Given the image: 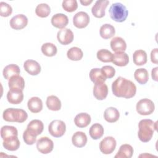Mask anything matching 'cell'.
I'll list each match as a JSON object with an SVG mask.
<instances>
[{
    "mask_svg": "<svg viewBox=\"0 0 158 158\" xmlns=\"http://www.w3.org/2000/svg\"><path fill=\"white\" fill-rule=\"evenodd\" d=\"M112 91L117 97L129 99L135 95L136 87L131 80L119 77L112 83Z\"/></svg>",
    "mask_w": 158,
    "mask_h": 158,
    "instance_id": "1",
    "label": "cell"
},
{
    "mask_svg": "<svg viewBox=\"0 0 158 158\" xmlns=\"http://www.w3.org/2000/svg\"><path fill=\"white\" fill-rule=\"evenodd\" d=\"M138 128V138L141 141L147 143L151 139L154 130H157V122H154L151 119H143L139 122Z\"/></svg>",
    "mask_w": 158,
    "mask_h": 158,
    "instance_id": "2",
    "label": "cell"
},
{
    "mask_svg": "<svg viewBox=\"0 0 158 158\" xmlns=\"http://www.w3.org/2000/svg\"><path fill=\"white\" fill-rule=\"evenodd\" d=\"M2 117L6 122L23 123L28 118V114L23 109L7 108L4 110Z\"/></svg>",
    "mask_w": 158,
    "mask_h": 158,
    "instance_id": "3",
    "label": "cell"
},
{
    "mask_svg": "<svg viewBox=\"0 0 158 158\" xmlns=\"http://www.w3.org/2000/svg\"><path fill=\"white\" fill-rule=\"evenodd\" d=\"M110 18L117 22H123L127 18L128 11L123 4L120 2L113 3L109 10Z\"/></svg>",
    "mask_w": 158,
    "mask_h": 158,
    "instance_id": "4",
    "label": "cell"
},
{
    "mask_svg": "<svg viewBox=\"0 0 158 158\" xmlns=\"http://www.w3.org/2000/svg\"><path fill=\"white\" fill-rule=\"evenodd\" d=\"M136 109L139 114L142 115H148L154 112L155 106L151 99L144 98L137 102Z\"/></svg>",
    "mask_w": 158,
    "mask_h": 158,
    "instance_id": "5",
    "label": "cell"
},
{
    "mask_svg": "<svg viewBox=\"0 0 158 158\" xmlns=\"http://www.w3.org/2000/svg\"><path fill=\"white\" fill-rule=\"evenodd\" d=\"M48 131L51 135L55 138L61 137L66 131L65 123L60 120H52L49 125Z\"/></svg>",
    "mask_w": 158,
    "mask_h": 158,
    "instance_id": "6",
    "label": "cell"
},
{
    "mask_svg": "<svg viewBox=\"0 0 158 158\" xmlns=\"http://www.w3.org/2000/svg\"><path fill=\"white\" fill-rule=\"evenodd\" d=\"M53 148V141L48 137H41L36 142V148L38 151L42 154H46L51 152Z\"/></svg>",
    "mask_w": 158,
    "mask_h": 158,
    "instance_id": "7",
    "label": "cell"
},
{
    "mask_svg": "<svg viewBox=\"0 0 158 158\" xmlns=\"http://www.w3.org/2000/svg\"><path fill=\"white\" fill-rule=\"evenodd\" d=\"M116 144V141L113 137L107 136L100 142L99 149L104 154H110L115 150Z\"/></svg>",
    "mask_w": 158,
    "mask_h": 158,
    "instance_id": "8",
    "label": "cell"
},
{
    "mask_svg": "<svg viewBox=\"0 0 158 158\" xmlns=\"http://www.w3.org/2000/svg\"><path fill=\"white\" fill-rule=\"evenodd\" d=\"M89 22V15L83 11L77 12L73 17V23L78 28H84Z\"/></svg>",
    "mask_w": 158,
    "mask_h": 158,
    "instance_id": "9",
    "label": "cell"
},
{
    "mask_svg": "<svg viewBox=\"0 0 158 158\" xmlns=\"http://www.w3.org/2000/svg\"><path fill=\"white\" fill-rule=\"evenodd\" d=\"M108 94L107 85L103 81L94 83L93 88V95L98 100H103L106 98Z\"/></svg>",
    "mask_w": 158,
    "mask_h": 158,
    "instance_id": "10",
    "label": "cell"
},
{
    "mask_svg": "<svg viewBox=\"0 0 158 158\" xmlns=\"http://www.w3.org/2000/svg\"><path fill=\"white\" fill-rule=\"evenodd\" d=\"M57 38L61 44L67 45L73 41L74 35L71 30L64 28L57 32Z\"/></svg>",
    "mask_w": 158,
    "mask_h": 158,
    "instance_id": "11",
    "label": "cell"
},
{
    "mask_svg": "<svg viewBox=\"0 0 158 158\" xmlns=\"http://www.w3.org/2000/svg\"><path fill=\"white\" fill-rule=\"evenodd\" d=\"M28 23V19L23 14H18L14 16L10 20V27L19 30L24 28Z\"/></svg>",
    "mask_w": 158,
    "mask_h": 158,
    "instance_id": "12",
    "label": "cell"
},
{
    "mask_svg": "<svg viewBox=\"0 0 158 158\" xmlns=\"http://www.w3.org/2000/svg\"><path fill=\"white\" fill-rule=\"evenodd\" d=\"M109 4V1H97L91 9L93 15L96 18H102L105 15V10Z\"/></svg>",
    "mask_w": 158,
    "mask_h": 158,
    "instance_id": "13",
    "label": "cell"
},
{
    "mask_svg": "<svg viewBox=\"0 0 158 158\" xmlns=\"http://www.w3.org/2000/svg\"><path fill=\"white\" fill-rule=\"evenodd\" d=\"M7 99L10 104H20L23 99V94L22 90L15 88L10 89L7 93Z\"/></svg>",
    "mask_w": 158,
    "mask_h": 158,
    "instance_id": "14",
    "label": "cell"
},
{
    "mask_svg": "<svg viewBox=\"0 0 158 158\" xmlns=\"http://www.w3.org/2000/svg\"><path fill=\"white\" fill-rule=\"evenodd\" d=\"M69 23L67 16L64 14L59 13L54 15L51 18V23L56 28L63 29Z\"/></svg>",
    "mask_w": 158,
    "mask_h": 158,
    "instance_id": "15",
    "label": "cell"
},
{
    "mask_svg": "<svg viewBox=\"0 0 158 158\" xmlns=\"http://www.w3.org/2000/svg\"><path fill=\"white\" fill-rule=\"evenodd\" d=\"M25 70L31 75H37L41 72V66L34 60H27L23 64Z\"/></svg>",
    "mask_w": 158,
    "mask_h": 158,
    "instance_id": "16",
    "label": "cell"
},
{
    "mask_svg": "<svg viewBox=\"0 0 158 158\" xmlns=\"http://www.w3.org/2000/svg\"><path fill=\"white\" fill-rule=\"evenodd\" d=\"M20 141L17 136H11L3 139V147L8 151H14L17 150L20 147Z\"/></svg>",
    "mask_w": 158,
    "mask_h": 158,
    "instance_id": "17",
    "label": "cell"
},
{
    "mask_svg": "<svg viewBox=\"0 0 158 158\" xmlns=\"http://www.w3.org/2000/svg\"><path fill=\"white\" fill-rule=\"evenodd\" d=\"M110 48L115 52H124L127 48V44L122 38L116 36L110 41Z\"/></svg>",
    "mask_w": 158,
    "mask_h": 158,
    "instance_id": "18",
    "label": "cell"
},
{
    "mask_svg": "<svg viewBox=\"0 0 158 158\" xmlns=\"http://www.w3.org/2000/svg\"><path fill=\"white\" fill-rule=\"evenodd\" d=\"M112 63L117 66H126L129 62V57L128 54L124 52H115L113 54Z\"/></svg>",
    "mask_w": 158,
    "mask_h": 158,
    "instance_id": "19",
    "label": "cell"
},
{
    "mask_svg": "<svg viewBox=\"0 0 158 158\" xmlns=\"http://www.w3.org/2000/svg\"><path fill=\"white\" fill-rule=\"evenodd\" d=\"M27 106L32 113H38L43 109V102L38 97H32L28 100Z\"/></svg>",
    "mask_w": 158,
    "mask_h": 158,
    "instance_id": "20",
    "label": "cell"
},
{
    "mask_svg": "<svg viewBox=\"0 0 158 158\" xmlns=\"http://www.w3.org/2000/svg\"><path fill=\"white\" fill-rule=\"evenodd\" d=\"M91 117L87 113H80L74 118V123L79 128H85L91 122Z\"/></svg>",
    "mask_w": 158,
    "mask_h": 158,
    "instance_id": "21",
    "label": "cell"
},
{
    "mask_svg": "<svg viewBox=\"0 0 158 158\" xmlns=\"http://www.w3.org/2000/svg\"><path fill=\"white\" fill-rule=\"evenodd\" d=\"M104 119L109 123H114L117 122L120 117L118 110L113 107L107 108L104 112Z\"/></svg>",
    "mask_w": 158,
    "mask_h": 158,
    "instance_id": "22",
    "label": "cell"
},
{
    "mask_svg": "<svg viewBox=\"0 0 158 158\" xmlns=\"http://www.w3.org/2000/svg\"><path fill=\"white\" fill-rule=\"evenodd\" d=\"M27 129L37 136L43 132L44 129V125L41 120L35 119L31 120L28 124Z\"/></svg>",
    "mask_w": 158,
    "mask_h": 158,
    "instance_id": "23",
    "label": "cell"
},
{
    "mask_svg": "<svg viewBox=\"0 0 158 158\" xmlns=\"http://www.w3.org/2000/svg\"><path fill=\"white\" fill-rule=\"evenodd\" d=\"M72 142L75 147H84L87 143V136L84 132L77 131L72 136Z\"/></svg>",
    "mask_w": 158,
    "mask_h": 158,
    "instance_id": "24",
    "label": "cell"
},
{
    "mask_svg": "<svg viewBox=\"0 0 158 158\" xmlns=\"http://www.w3.org/2000/svg\"><path fill=\"white\" fill-rule=\"evenodd\" d=\"M133 154V147L128 144H124L120 146L119 150L115 158H131Z\"/></svg>",
    "mask_w": 158,
    "mask_h": 158,
    "instance_id": "25",
    "label": "cell"
},
{
    "mask_svg": "<svg viewBox=\"0 0 158 158\" xmlns=\"http://www.w3.org/2000/svg\"><path fill=\"white\" fill-rule=\"evenodd\" d=\"M20 70L19 67L15 64H9L4 68L2 74L4 77L9 80L12 77L15 75H19Z\"/></svg>",
    "mask_w": 158,
    "mask_h": 158,
    "instance_id": "26",
    "label": "cell"
},
{
    "mask_svg": "<svg viewBox=\"0 0 158 158\" xmlns=\"http://www.w3.org/2000/svg\"><path fill=\"white\" fill-rule=\"evenodd\" d=\"M8 85L10 89H20L23 91L25 88V81L21 76L15 75L9 80Z\"/></svg>",
    "mask_w": 158,
    "mask_h": 158,
    "instance_id": "27",
    "label": "cell"
},
{
    "mask_svg": "<svg viewBox=\"0 0 158 158\" xmlns=\"http://www.w3.org/2000/svg\"><path fill=\"white\" fill-rule=\"evenodd\" d=\"M115 33V28L114 27V26H112L110 24H108V23L104 24L100 28L99 34L105 40L112 38V36H114Z\"/></svg>",
    "mask_w": 158,
    "mask_h": 158,
    "instance_id": "28",
    "label": "cell"
},
{
    "mask_svg": "<svg viewBox=\"0 0 158 158\" xmlns=\"http://www.w3.org/2000/svg\"><path fill=\"white\" fill-rule=\"evenodd\" d=\"M135 79L141 85L146 84L149 80L148 72L144 68L138 69L134 73Z\"/></svg>",
    "mask_w": 158,
    "mask_h": 158,
    "instance_id": "29",
    "label": "cell"
},
{
    "mask_svg": "<svg viewBox=\"0 0 158 158\" xmlns=\"http://www.w3.org/2000/svg\"><path fill=\"white\" fill-rule=\"evenodd\" d=\"M133 60L136 65H143L147 62V54L144 50L139 49L133 54Z\"/></svg>",
    "mask_w": 158,
    "mask_h": 158,
    "instance_id": "30",
    "label": "cell"
},
{
    "mask_svg": "<svg viewBox=\"0 0 158 158\" xmlns=\"http://www.w3.org/2000/svg\"><path fill=\"white\" fill-rule=\"evenodd\" d=\"M46 106L48 108L52 111L59 110L61 108V102L56 96L51 95L46 99Z\"/></svg>",
    "mask_w": 158,
    "mask_h": 158,
    "instance_id": "31",
    "label": "cell"
},
{
    "mask_svg": "<svg viewBox=\"0 0 158 158\" xmlns=\"http://www.w3.org/2000/svg\"><path fill=\"white\" fill-rule=\"evenodd\" d=\"M104 131L103 127L101 124L96 123L90 127L89 133L92 139H98L102 136Z\"/></svg>",
    "mask_w": 158,
    "mask_h": 158,
    "instance_id": "32",
    "label": "cell"
},
{
    "mask_svg": "<svg viewBox=\"0 0 158 158\" xmlns=\"http://www.w3.org/2000/svg\"><path fill=\"white\" fill-rule=\"evenodd\" d=\"M14 136H18V131L15 127L5 125L1 128V136L2 138V139Z\"/></svg>",
    "mask_w": 158,
    "mask_h": 158,
    "instance_id": "33",
    "label": "cell"
},
{
    "mask_svg": "<svg viewBox=\"0 0 158 158\" xmlns=\"http://www.w3.org/2000/svg\"><path fill=\"white\" fill-rule=\"evenodd\" d=\"M67 57L71 60H80L83 56V51L78 47H72L67 52Z\"/></svg>",
    "mask_w": 158,
    "mask_h": 158,
    "instance_id": "34",
    "label": "cell"
},
{
    "mask_svg": "<svg viewBox=\"0 0 158 158\" xmlns=\"http://www.w3.org/2000/svg\"><path fill=\"white\" fill-rule=\"evenodd\" d=\"M89 78L94 83L99 81L104 82L106 80V78L104 77L101 69L98 68H94L91 70L89 72Z\"/></svg>",
    "mask_w": 158,
    "mask_h": 158,
    "instance_id": "35",
    "label": "cell"
},
{
    "mask_svg": "<svg viewBox=\"0 0 158 158\" xmlns=\"http://www.w3.org/2000/svg\"><path fill=\"white\" fill-rule=\"evenodd\" d=\"M51 12V8L47 4L42 3L38 4L35 9V13L37 16L45 18L47 17Z\"/></svg>",
    "mask_w": 158,
    "mask_h": 158,
    "instance_id": "36",
    "label": "cell"
},
{
    "mask_svg": "<svg viewBox=\"0 0 158 158\" xmlns=\"http://www.w3.org/2000/svg\"><path fill=\"white\" fill-rule=\"evenodd\" d=\"M43 54L48 57H52L56 54L57 49L56 46L51 43H46L41 46Z\"/></svg>",
    "mask_w": 158,
    "mask_h": 158,
    "instance_id": "37",
    "label": "cell"
},
{
    "mask_svg": "<svg viewBox=\"0 0 158 158\" xmlns=\"http://www.w3.org/2000/svg\"><path fill=\"white\" fill-rule=\"evenodd\" d=\"M97 58L102 62H110L112 61L113 54L107 49H102L97 52Z\"/></svg>",
    "mask_w": 158,
    "mask_h": 158,
    "instance_id": "38",
    "label": "cell"
},
{
    "mask_svg": "<svg viewBox=\"0 0 158 158\" xmlns=\"http://www.w3.org/2000/svg\"><path fill=\"white\" fill-rule=\"evenodd\" d=\"M62 6L63 9L69 12L75 11L78 7V4L76 0H64L62 2Z\"/></svg>",
    "mask_w": 158,
    "mask_h": 158,
    "instance_id": "39",
    "label": "cell"
},
{
    "mask_svg": "<svg viewBox=\"0 0 158 158\" xmlns=\"http://www.w3.org/2000/svg\"><path fill=\"white\" fill-rule=\"evenodd\" d=\"M23 139L24 142L28 145H32L36 141V136L26 129L23 134Z\"/></svg>",
    "mask_w": 158,
    "mask_h": 158,
    "instance_id": "40",
    "label": "cell"
},
{
    "mask_svg": "<svg viewBox=\"0 0 158 158\" xmlns=\"http://www.w3.org/2000/svg\"><path fill=\"white\" fill-rule=\"evenodd\" d=\"M12 12V7L4 2H0V15L2 17H8Z\"/></svg>",
    "mask_w": 158,
    "mask_h": 158,
    "instance_id": "41",
    "label": "cell"
},
{
    "mask_svg": "<svg viewBox=\"0 0 158 158\" xmlns=\"http://www.w3.org/2000/svg\"><path fill=\"white\" fill-rule=\"evenodd\" d=\"M101 72L106 78H112L114 77L115 73V69L110 65L103 66L101 69Z\"/></svg>",
    "mask_w": 158,
    "mask_h": 158,
    "instance_id": "42",
    "label": "cell"
},
{
    "mask_svg": "<svg viewBox=\"0 0 158 158\" xmlns=\"http://www.w3.org/2000/svg\"><path fill=\"white\" fill-rule=\"evenodd\" d=\"M157 55H158V49L157 48H155L153 50H152V51L151 52V62L155 64H158Z\"/></svg>",
    "mask_w": 158,
    "mask_h": 158,
    "instance_id": "43",
    "label": "cell"
},
{
    "mask_svg": "<svg viewBox=\"0 0 158 158\" xmlns=\"http://www.w3.org/2000/svg\"><path fill=\"white\" fill-rule=\"evenodd\" d=\"M157 70H158L157 67H154L152 70V78L156 81H157V80H157Z\"/></svg>",
    "mask_w": 158,
    "mask_h": 158,
    "instance_id": "44",
    "label": "cell"
},
{
    "mask_svg": "<svg viewBox=\"0 0 158 158\" xmlns=\"http://www.w3.org/2000/svg\"><path fill=\"white\" fill-rule=\"evenodd\" d=\"M80 2L83 6H88L89 4H90L93 2V1L92 0H90V1H82V0H81V1H80Z\"/></svg>",
    "mask_w": 158,
    "mask_h": 158,
    "instance_id": "45",
    "label": "cell"
}]
</instances>
